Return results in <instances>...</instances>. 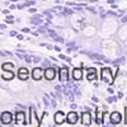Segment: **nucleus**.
Instances as JSON below:
<instances>
[{
    "label": "nucleus",
    "mask_w": 127,
    "mask_h": 127,
    "mask_svg": "<svg viewBox=\"0 0 127 127\" xmlns=\"http://www.w3.org/2000/svg\"><path fill=\"white\" fill-rule=\"evenodd\" d=\"M113 79H114V76L112 75L111 69L103 67V69H102V80L105 81V83H108V84H112V83H113Z\"/></svg>",
    "instance_id": "f257e3e1"
},
{
    "label": "nucleus",
    "mask_w": 127,
    "mask_h": 127,
    "mask_svg": "<svg viewBox=\"0 0 127 127\" xmlns=\"http://www.w3.org/2000/svg\"><path fill=\"white\" fill-rule=\"evenodd\" d=\"M109 122H111V125H118V123H121L122 122L121 113L120 112H112L111 117H109Z\"/></svg>",
    "instance_id": "f03ea898"
},
{
    "label": "nucleus",
    "mask_w": 127,
    "mask_h": 127,
    "mask_svg": "<svg viewBox=\"0 0 127 127\" xmlns=\"http://www.w3.org/2000/svg\"><path fill=\"white\" fill-rule=\"evenodd\" d=\"M66 118H67V114H65L62 111H59V112L55 113V122H56L57 125L64 123V122L66 121Z\"/></svg>",
    "instance_id": "7ed1b4c3"
},
{
    "label": "nucleus",
    "mask_w": 127,
    "mask_h": 127,
    "mask_svg": "<svg viewBox=\"0 0 127 127\" xmlns=\"http://www.w3.org/2000/svg\"><path fill=\"white\" fill-rule=\"evenodd\" d=\"M59 74H60V81L61 83H66L67 79H69V69L66 66H64V67L60 69Z\"/></svg>",
    "instance_id": "20e7f679"
},
{
    "label": "nucleus",
    "mask_w": 127,
    "mask_h": 127,
    "mask_svg": "<svg viewBox=\"0 0 127 127\" xmlns=\"http://www.w3.org/2000/svg\"><path fill=\"white\" fill-rule=\"evenodd\" d=\"M45 78H46V80H50V81H52L55 78H56V70L54 69V67H47L46 69V71H45Z\"/></svg>",
    "instance_id": "39448f33"
},
{
    "label": "nucleus",
    "mask_w": 127,
    "mask_h": 127,
    "mask_svg": "<svg viewBox=\"0 0 127 127\" xmlns=\"http://www.w3.org/2000/svg\"><path fill=\"white\" fill-rule=\"evenodd\" d=\"M42 76H45V72L41 67H34L33 70H32V78H33L34 80H41Z\"/></svg>",
    "instance_id": "423d86ee"
},
{
    "label": "nucleus",
    "mask_w": 127,
    "mask_h": 127,
    "mask_svg": "<svg viewBox=\"0 0 127 127\" xmlns=\"http://www.w3.org/2000/svg\"><path fill=\"white\" fill-rule=\"evenodd\" d=\"M78 120H79V116H78L76 112L71 111V112L67 113V118H66V121H67L70 125H75V123L78 122Z\"/></svg>",
    "instance_id": "0eeeda50"
},
{
    "label": "nucleus",
    "mask_w": 127,
    "mask_h": 127,
    "mask_svg": "<svg viewBox=\"0 0 127 127\" xmlns=\"http://www.w3.org/2000/svg\"><path fill=\"white\" fill-rule=\"evenodd\" d=\"M13 120V116L10 112H3L1 113V123L3 125H9Z\"/></svg>",
    "instance_id": "6e6552de"
},
{
    "label": "nucleus",
    "mask_w": 127,
    "mask_h": 127,
    "mask_svg": "<svg viewBox=\"0 0 127 127\" xmlns=\"http://www.w3.org/2000/svg\"><path fill=\"white\" fill-rule=\"evenodd\" d=\"M81 123L84 126H89L92 123V117H90V113L88 111H85V112L81 114Z\"/></svg>",
    "instance_id": "1a4fd4ad"
},
{
    "label": "nucleus",
    "mask_w": 127,
    "mask_h": 127,
    "mask_svg": "<svg viewBox=\"0 0 127 127\" xmlns=\"http://www.w3.org/2000/svg\"><path fill=\"white\" fill-rule=\"evenodd\" d=\"M28 76H29V71H28V69H26V67H20L19 71H18V78H19L20 80H27Z\"/></svg>",
    "instance_id": "9d476101"
},
{
    "label": "nucleus",
    "mask_w": 127,
    "mask_h": 127,
    "mask_svg": "<svg viewBox=\"0 0 127 127\" xmlns=\"http://www.w3.org/2000/svg\"><path fill=\"white\" fill-rule=\"evenodd\" d=\"M98 76H97V70L94 67H89L87 70V79L88 80H95Z\"/></svg>",
    "instance_id": "9b49d317"
},
{
    "label": "nucleus",
    "mask_w": 127,
    "mask_h": 127,
    "mask_svg": "<svg viewBox=\"0 0 127 127\" xmlns=\"http://www.w3.org/2000/svg\"><path fill=\"white\" fill-rule=\"evenodd\" d=\"M72 78L75 80H80L83 78V70L79 69V67H75L72 70Z\"/></svg>",
    "instance_id": "f8f14e48"
},
{
    "label": "nucleus",
    "mask_w": 127,
    "mask_h": 127,
    "mask_svg": "<svg viewBox=\"0 0 127 127\" xmlns=\"http://www.w3.org/2000/svg\"><path fill=\"white\" fill-rule=\"evenodd\" d=\"M13 78H14V72L13 71L4 70L3 74H1V79H4V80H12Z\"/></svg>",
    "instance_id": "ddd939ff"
},
{
    "label": "nucleus",
    "mask_w": 127,
    "mask_h": 127,
    "mask_svg": "<svg viewBox=\"0 0 127 127\" xmlns=\"http://www.w3.org/2000/svg\"><path fill=\"white\" fill-rule=\"evenodd\" d=\"M15 118H17L18 122L23 123V125L27 123V122H26V114H24V112H17V113H15Z\"/></svg>",
    "instance_id": "4468645a"
},
{
    "label": "nucleus",
    "mask_w": 127,
    "mask_h": 127,
    "mask_svg": "<svg viewBox=\"0 0 127 127\" xmlns=\"http://www.w3.org/2000/svg\"><path fill=\"white\" fill-rule=\"evenodd\" d=\"M36 112L33 111V108H31V116H32V120H31V122L33 123L34 126H39L41 123H39V121L37 120V117H36V114H34Z\"/></svg>",
    "instance_id": "2eb2a0df"
},
{
    "label": "nucleus",
    "mask_w": 127,
    "mask_h": 127,
    "mask_svg": "<svg viewBox=\"0 0 127 127\" xmlns=\"http://www.w3.org/2000/svg\"><path fill=\"white\" fill-rule=\"evenodd\" d=\"M1 69H3V70H8V71H13L14 64H12V62H5V64H3Z\"/></svg>",
    "instance_id": "dca6fc26"
},
{
    "label": "nucleus",
    "mask_w": 127,
    "mask_h": 127,
    "mask_svg": "<svg viewBox=\"0 0 127 127\" xmlns=\"http://www.w3.org/2000/svg\"><path fill=\"white\" fill-rule=\"evenodd\" d=\"M39 18H41V15H36L34 18H32L31 23L33 24V26H41V24H42V20H41Z\"/></svg>",
    "instance_id": "f3484780"
},
{
    "label": "nucleus",
    "mask_w": 127,
    "mask_h": 127,
    "mask_svg": "<svg viewBox=\"0 0 127 127\" xmlns=\"http://www.w3.org/2000/svg\"><path fill=\"white\" fill-rule=\"evenodd\" d=\"M95 113L98 114V120H97V123L98 125H102L104 121H103V112H98V109H95Z\"/></svg>",
    "instance_id": "a211bd4d"
},
{
    "label": "nucleus",
    "mask_w": 127,
    "mask_h": 127,
    "mask_svg": "<svg viewBox=\"0 0 127 127\" xmlns=\"http://www.w3.org/2000/svg\"><path fill=\"white\" fill-rule=\"evenodd\" d=\"M62 10H64L62 14H65V15H70V14H72V13H74V9H70V8H66V6Z\"/></svg>",
    "instance_id": "6ab92c4d"
},
{
    "label": "nucleus",
    "mask_w": 127,
    "mask_h": 127,
    "mask_svg": "<svg viewBox=\"0 0 127 127\" xmlns=\"http://www.w3.org/2000/svg\"><path fill=\"white\" fill-rule=\"evenodd\" d=\"M125 62V59H118V60H114V61H112V64H113V65L116 66V67H117L118 65H121V64H123Z\"/></svg>",
    "instance_id": "aec40b11"
},
{
    "label": "nucleus",
    "mask_w": 127,
    "mask_h": 127,
    "mask_svg": "<svg viewBox=\"0 0 127 127\" xmlns=\"http://www.w3.org/2000/svg\"><path fill=\"white\" fill-rule=\"evenodd\" d=\"M47 32H48V34H50L52 38H55V37L57 36V33H56V32H55V31H52V29H50V28L47 29Z\"/></svg>",
    "instance_id": "412c9836"
},
{
    "label": "nucleus",
    "mask_w": 127,
    "mask_h": 127,
    "mask_svg": "<svg viewBox=\"0 0 127 127\" xmlns=\"http://www.w3.org/2000/svg\"><path fill=\"white\" fill-rule=\"evenodd\" d=\"M24 61H27V62H33V57H31V56H28V55H24Z\"/></svg>",
    "instance_id": "4be33fe9"
},
{
    "label": "nucleus",
    "mask_w": 127,
    "mask_h": 127,
    "mask_svg": "<svg viewBox=\"0 0 127 127\" xmlns=\"http://www.w3.org/2000/svg\"><path fill=\"white\" fill-rule=\"evenodd\" d=\"M116 100H117V97H109V98H107V102L108 103H113Z\"/></svg>",
    "instance_id": "5701e85b"
},
{
    "label": "nucleus",
    "mask_w": 127,
    "mask_h": 127,
    "mask_svg": "<svg viewBox=\"0 0 127 127\" xmlns=\"http://www.w3.org/2000/svg\"><path fill=\"white\" fill-rule=\"evenodd\" d=\"M55 41L60 42V43H65V41H64V38H62V37H59V36H56V37H55Z\"/></svg>",
    "instance_id": "b1692460"
},
{
    "label": "nucleus",
    "mask_w": 127,
    "mask_h": 127,
    "mask_svg": "<svg viewBox=\"0 0 127 127\" xmlns=\"http://www.w3.org/2000/svg\"><path fill=\"white\" fill-rule=\"evenodd\" d=\"M34 0H32V1H26L24 3V6H31V5H34Z\"/></svg>",
    "instance_id": "393cba45"
},
{
    "label": "nucleus",
    "mask_w": 127,
    "mask_h": 127,
    "mask_svg": "<svg viewBox=\"0 0 127 127\" xmlns=\"http://www.w3.org/2000/svg\"><path fill=\"white\" fill-rule=\"evenodd\" d=\"M85 9H87V10H90V12H92V13H94V14L97 13V12H95V9H94V8H92V6H87V5H85Z\"/></svg>",
    "instance_id": "a878e982"
},
{
    "label": "nucleus",
    "mask_w": 127,
    "mask_h": 127,
    "mask_svg": "<svg viewBox=\"0 0 127 127\" xmlns=\"http://www.w3.org/2000/svg\"><path fill=\"white\" fill-rule=\"evenodd\" d=\"M43 15H47V17H48L50 19L52 18V14H51V13L48 12V10H45V12H43Z\"/></svg>",
    "instance_id": "bb28decb"
},
{
    "label": "nucleus",
    "mask_w": 127,
    "mask_h": 127,
    "mask_svg": "<svg viewBox=\"0 0 127 127\" xmlns=\"http://www.w3.org/2000/svg\"><path fill=\"white\" fill-rule=\"evenodd\" d=\"M43 104L46 105V107H50V103H48V100H47V97L43 98Z\"/></svg>",
    "instance_id": "cd10ccee"
},
{
    "label": "nucleus",
    "mask_w": 127,
    "mask_h": 127,
    "mask_svg": "<svg viewBox=\"0 0 127 127\" xmlns=\"http://www.w3.org/2000/svg\"><path fill=\"white\" fill-rule=\"evenodd\" d=\"M28 12H29V13H32V14H34V13H37V9H36V8H29Z\"/></svg>",
    "instance_id": "c85d7f7f"
},
{
    "label": "nucleus",
    "mask_w": 127,
    "mask_h": 127,
    "mask_svg": "<svg viewBox=\"0 0 127 127\" xmlns=\"http://www.w3.org/2000/svg\"><path fill=\"white\" fill-rule=\"evenodd\" d=\"M39 61H41V57H39V56L33 57V62H36V64H37V62H39Z\"/></svg>",
    "instance_id": "c756f323"
},
{
    "label": "nucleus",
    "mask_w": 127,
    "mask_h": 127,
    "mask_svg": "<svg viewBox=\"0 0 127 127\" xmlns=\"http://www.w3.org/2000/svg\"><path fill=\"white\" fill-rule=\"evenodd\" d=\"M20 31H22L23 33H29V32H31V31H29V28H22Z\"/></svg>",
    "instance_id": "7c9ffc66"
},
{
    "label": "nucleus",
    "mask_w": 127,
    "mask_h": 127,
    "mask_svg": "<svg viewBox=\"0 0 127 127\" xmlns=\"http://www.w3.org/2000/svg\"><path fill=\"white\" fill-rule=\"evenodd\" d=\"M43 66L46 67V66H50V61L48 60H43Z\"/></svg>",
    "instance_id": "2f4dec72"
},
{
    "label": "nucleus",
    "mask_w": 127,
    "mask_h": 127,
    "mask_svg": "<svg viewBox=\"0 0 127 127\" xmlns=\"http://www.w3.org/2000/svg\"><path fill=\"white\" fill-rule=\"evenodd\" d=\"M10 36H12V37L18 36V32H17V31H12V32H10Z\"/></svg>",
    "instance_id": "473e14b6"
},
{
    "label": "nucleus",
    "mask_w": 127,
    "mask_h": 127,
    "mask_svg": "<svg viewBox=\"0 0 127 127\" xmlns=\"http://www.w3.org/2000/svg\"><path fill=\"white\" fill-rule=\"evenodd\" d=\"M51 102H52V103H51V105H52V107H56V105H57V102H56V99H52Z\"/></svg>",
    "instance_id": "72a5a7b5"
},
{
    "label": "nucleus",
    "mask_w": 127,
    "mask_h": 127,
    "mask_svg": "<svg viewBox=\"0 0 127 127\" xmlns=\"http://www.w3.org/2000/svg\"><path fill=\"white\" fill-rule=\"evenodd\" d=\"M1 13L5 14V15H9V10H8V9H3V10H1Z\"/></svg>",
    "instance_id": "f704fd0d"
},
{
    "label": "nucleus",
    "mask_w": 127,
    "mask_h": 127,
    "mask_svg": "<svg viewBox=\"0 0 127 127\" xmlns=\"http://www.w3.org/2000/svg\"><path fill=\"white\" fill-rule=\"evenodd\" d=\"M59 59H61V60H66V56H65V55H62V54H60V55H59Z\"/></svg>",
    "instance_id": "c9c22d12"
},
{
    "label": "nucleus",
    "mask_w": 127,
    "mask_h": 127,
    "mask_svg": "<svg viewBox=\"0 0 127 127\" xmlns=\"http://www.w3.org/2000/svg\"><path fill=\"white\" fill-rule=\"evenodd\" d=\"M74 93H75V94L78 95V97L80 95V92H79V89H78V88H75V89H74Z\"/></svg>",
    "instance_id": "e433bc0d"
},
{
    "label": "nucleus",
    "mask_w": 127,
    "mask_h": 127,
    "mask_svg": "<svg viewBox=\"0 0 127 127\" xmlns=\"http://www.w3.org/2000/svg\"><path fill=\"white\" fill-rule=\"evenodd\" d=\"M70 107H71V109H75V108H78V105H76L75 103H71V105H70Z\"/></svg>",
    "instance_id": "4c0bfd02"
},
{
    "label": "nucleus",
    "mask_w": 127,
    "mask_h": 127,
    "mask_svg": "<svg viewBox=\"0 0 127 127\" xmlns=\"http://www.w3.org/2000/svg\"><path fill=\"white\" fill-rule=\"evenodd\" d=\"M122 23H127V15H125L123 18H122V20H121Z\"/></svg>",
    "instance_id": "58836bf2"
},
{
    "label": "nucleus",
    "mask_w": 127,
    "mask_h": 127,
    "mask_svg": "<svg viewBox=\"0 0 127 127\" xmlns=\"http://www.w3.org/2000/svg\"><path fill=\"white\" fill-rule=\"evenodd\" d=\"M54 50H55V51H57V52H61V48H60L59 46H55V47H54Z\"/></svg>",
    "instance_id": "ea45409f"
},
{
    "label": "nucleus",
    "mask_w": 127,
    "mask_h": 127,
    "mask_svg": "<svg viewBox=\"0 0 127 127\" xmlns=\"http://www.w3.org/2000/svg\"><path fill=\"white\" fill-rule=\"evenodd\" d=\"M92 100H93V102H95V103H98V102H99L97 97H93V98H92Z\"/></svg>",
    "instance_id": "a19ab883"
},
{
    "label": "nucleus",
    "mask_w": 127,
    "mask_h": 127,
    "mask_svg": "<svg viewBox=\"0 0 127 127\" xmlns=\"http://www.w3.org/2000/svg\"><path fill=\"white\" fill-rule=\"evenodd\" d=\"M107 92H108V93H109V94H113V93H114V92H113V89H112V88H108V89H107Z\"/></svg>",
    "instance_id": "79ce46f5"
},
{
    "label": "nucleus",
    "mask_w": 127,
    "mask_h": 127,
    "mask_svg": "<svg viewBox=\"0 0 127 127\" xmlns=\"http://www.w3.org/2000/svg\"><path fill=\"white\" fill-rule=\"evenodd\" d=\"M111 8L112 9H117L118 6H117V4H111Z\"/></svg>",
    "instance_id": "37998d69"
},
{
    "label": "nucleus",
    "mask_w": 127,
    "mask_h": 127,
    "mask_svg": "<svg viewBox=\"0 0 127 127\" xmlns=\"http://www.w3.org/2000/svg\"><path fill=\"white\" fill-rule=\"evenodd\" d=\"M0 29H1V31L6 29V26H5V24H1V26H0Z\"/></svg>",
    "instance_id": "c03bdc74"
},
{
    "label": "nucleus",
    "mask_w": 127,
    "mask_h": 127,
    "mask_svg": "<svg viewBox=\"0 0 127 127\" xmlns=\"http://www.w3.org/2000/svg\"><path fill=\"white\" fill-rule=\"evenodd\" d=\"M107 3H108V4H114L116 0H107Z\"/></svg>",
    "instance_id": "a18cd8bd"
},
{
    "label": "nucleus",
    "mask_w": 127,
    "mask_h": 127,
    "mask_svg": "<svg viewBox=\"0 0 127 127\" xmlns=\"http://www.w3.org/2000/svg\"><path fill=\"white\" fill-rule=\"evenodd\" d=\"M55 89H56V90H57V92H59V93H60V92H61V87H60V85H57V87H56V88H55Z\"/></svg>",
    "instance_id": "49530a36"
},
{
    "label": "nucleus",
    "mask_w": 127,
    "mask_h": 127,
    "mask_svg": "<svg viewBox=\"0 0 127 127\" xmlns=\"http://www.w3.org/2000/svg\"><path fill=\"white\" fill-rule=\"evenodd\" d=\"M6 20H13V17H12V15H8V17H6Z\"/></svg>",
    "instance_id": "de8ad7c7"
},
{
    "label": "nucleus",
    "mask_w": 127,
    "mask_h": 127,
    "mask_svg": "<svg viewBox=\"0 0 127 127\" xmlns=\"http://www.w3.org/2000/svg\"><path fill=\"white\" fill-rule=\"evenodd\" d=\"M46 48H48V50H52V48H54V47H52L51 45H46Z\"/></svg>",
    "instance_id": "09e8293b"
},
{
    "label": "nucleus",
    "mask_w": 127,
    "mask_h": 127,
    "mask_svg": "<svg viewBox=\"0 0 127 127\" xmlns=\"http://www.w3.org/2000/svg\"><path fill=\"white\" fill-rule=\"evenodd\" d=\"M50 59H51V60H52V61H55V62H56V61H57V59H56V57H54V56H51V57H50Z\"/></svg>",
    "instance_id": "8fccbe9b"
},
{
    "label": "nucleus",
    "mask_w": 127,
    "mask_h": 127,
    "mask_svg": "<svg viewBox=\"0 0 127 127\" xmlns=\"http://www.w3.org/2000/svg\"><path fill=\"white\" fill-rule=\"evenodd\" d=\"M17 37H18V39H23V36H22V34H18Z\"/></svg>",
    "instance_id": "3c124183"
},
{
    "label": "nucleus",
    "mask_w": 127,
    "mask_h": 127,
    "mask_svg": "<svg viewBox=\"0 0 127 127\" xmlns=\"http://www.w3.org/2000/svg\"><path fill=\"white\" fill-rule=\"evenodd\" d=\"M15 8H17V6H15V5H14V4H13V5H10V9H12V10H14V9H15Z\"/></svg>",
    "instance_id": "603ef678"
},
{
    "label": "nucleus",
    "mask_w": 127,
    "mask_h": 127,
    "mask_svg": "<svg viewBox=\"0 0 127 127\" xmlns=\"http://www.w3.org/2000/svg\"><path fill=\"white\" fill-rule=\"evenodd\" d=\"M122 97H123V94L120 92V93H118V98H122Z\"/></svg>",
    "instance_id": "864d4df0"
},
{
    "label": "nucleus",
    "mask_w": 127,
    "mask_h": 127,
    "mask_svg": "<svg viewBox=\"0 0 127 127\" xmlns=\"http://www.w3.org/2000/svg\"><path fill=\"white\" fill-rule=\"evenodd\" d=\"M66 61H67V62H72V61H71V59H70V57H66Z\"/></svg>",
    "instance_id": "5fc2aeb1"
},
{
    "label": "nucleus",
    "mask_w": 127,
    "mask_h": 127,
    "mask_svg": "<svg viewBox=\"0 0 127 127\" xmlns=\"http://www.w3.org/2000/svg\"><path fill=\"white\" fill-rule=\"evenodd\" d=\"M10 1H13V3H17V1H18V0H10Z\"/></svg>",
    "instance_id": "6e6d98bb"
},
{
    "label": "nucleus",
    "mask_w": 127,
    "mask_h": 127,
    "mask_svg": "<svg viewBox=\"0 0 127 127\" xmlns=\"http://www.w3.org/2000/svg\"><path fill=\"white\" fill-rule=\"evenodd\" d=\"M43 1H47V0H43Z\"/></svg>",
    "instance_id": "4d7b16f0"
}]
</instances>
